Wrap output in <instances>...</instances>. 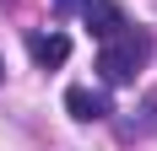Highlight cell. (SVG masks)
<instances>
[{
    "instance_id": "cell-1",
    "label": "cell",
    "mask_w": 157,
    "mask_h": 151,
    "mask_svg": "<svg viewBox=\"0 0 157 151\" xmlns=\"http://www.w3.org/2000/svg\"><path fill=\"white\" fill-rule=\"evenodd\" d=\"M146 60H152V38L125 22V27L114 32V38H103V49H98V76L109 87H125V81H136V70Z\"/></svg>"
},
{
    "instance_id": "cell-2",
    "label": "cell",
    "mask_w": 157,
    "mask_h": 151,
    "mask_svg": "<svg viewBox=\"0 0 157 151\" xmlns=\"http://www.w3.org/2000/svg\"><path fill=\"white\" fill-rule=\"evenodd\" d=\"M65 108H71V119H81V124H98V119L114 113V103H109L103 87H71L65 92Z\"/></svg>"
},
{
    "instance_id": "cell-3",
    "label": "cell",
    "mask_w": 157,
    "mask_h": 151,
    "mask_svg": "<svg viewBox=\"0 0 157 151\" xmlns=\"http://www.w3.org/2000/svg\"><path fill=\"white\" fill-rule=\"evenodd\" d=\"M27 54H33L38 70H60V65L71 60V38H65V32H33V38H27Z\"/></svg>"
},
{
    "instance_id": "cell-4",
    "label": "cell",
    "mask_w": 157,
    "mask_h": 151,
    "mask_svg": "<svg viewBox=\"0 0 157 151\" xmlns=\"http://www.w3.org/2000/svg\"><path fill=\"white\" fill-rule=\"evenodd\" d=\"M81 22L92 27V38H114V32L125 27V11H119L114 0H87V6H81Z\"/></svg>"
},
{
    "instance_id": "cell-5",
    "label": "cell",
    "mask_w": 157,
    "mask_h": 151,
    "mask_svg": "<svg viewBox=\"0 0 157 151\" xmlns=\"http://www.w3.org/2000/svg\"><path fill=\"white\" fill-rule=\"evenodd\" d=\"M125 130H130V135H146V130H157V97H146V103H141V119H130Z\"/></svg>"
},
{
    "instance_id": "cell-6",
    "label": "cell",
    "mask_w": 157,
    "mask_h": 151,
    "mask_svg": "<svg viewBox=\"0 0 157 151\" xmlns=\"http://www.w3.org/2000/svg\"><path fill=\"white\" fill-rule=\"evenodd\" d=\"M87 0H54V11H81Z\"/></svg>"
},
{
    "instance_id": "cell-7",
    "label": "cell",
    "mask_w": 157,
    "mask_h": 151,
    "mask_svg": "<svg viewBox=\"0 0 157 151\" xmlns=\"http://www.w3.org/2000/svg\"><path fill=\"white\" fill-rule=\"evenodd\" d=\"M0 81H6V60H0Z\"/></svg>"
}]
</instances>
